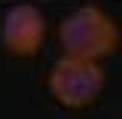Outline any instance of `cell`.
Listing matches in <instances>:
<instances>
[{"label": "cell", "mask_w": 122, "mask_h": 119, "mask_svg": "<svg viewBox=\"0 0 122 119\" xmlns=\"http://www.w3.org/2000/svg\"><path fill=\"white\" fill-rule=\"evenodd\" d=\"M58 40H61L64 55L101 61L116 52L119 25L101 6H79L58 25Z\"/></svg>", "instance_id": "1"}, {"label": "cell", "mask_w": 122, "mask_h": 119, "mask_svg": "<svg viewBox=\"0 0 122 119\" xmlns=\"http://www.w3.org/2000/svg\"><path fill=\"white\" fill-rule=\"evenodd\" d=\"M101 89H104V67L92 58L61 55L49 70V95L61 107L82 110L98 101Z\"/></svg>", "instance_id": "2"}, {"label": "cell", "mask_w": 122, "mask_h": 119, "mask_svg": "<svg viewBox=\"0 0 122 119\" xmlns=\"http://www.w3.org/2000/svg\"><path fill=\"white\" fill-rule=\"evenodd\" d=\"M0 40L3 49L15 55V58H30L40 52L46 40V18L37 6L30 3H18L3 15V28H0Z\"/></svg>", "instance_id": "3"}]
</instances>
